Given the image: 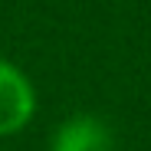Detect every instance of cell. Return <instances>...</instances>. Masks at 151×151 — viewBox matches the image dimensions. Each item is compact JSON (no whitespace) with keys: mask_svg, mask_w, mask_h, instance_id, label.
Wrapping results in <instances>:
<instances>
[{"mask_svg":"<svg viewBox=\"0 0 151 151\" xmlns=\"http://www.w3.org/2000/svg\"><path fill=\"white\" fill-rule=\"evenodd\" d=\"M53 151H112V135L99 118L79 115L59 128Z\"/></svg>","mask_w":151,"mask_h":151,"instance_id":"cell-2","label":"cell"},{"mask_svg":"<svg viewBox=\"0 0 151 151\" xmlns=\"http://www.w3.org/2000/svg\"><path fill=\"white\" fill-rule=\"evenodd\" d=\"M33 89L27 76L0 59V135H13L33 115Z\"/></svg>","mask_w":151,"mask_h":151,"instance_id":"cell-1","label":"cell"}]
</instances>
